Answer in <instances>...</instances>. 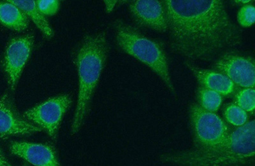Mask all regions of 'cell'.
<instances>
[{"mask_svg":"<svg viewBox=\"0 0 255 166\" xmlns=\"http://www.w3.org/2000/svg\"><path fill=\"white\" fill-rule=\"evenodd\" d=\"M255 127L253 120L229 133L215 147L163 155L161 160L174 166H245L255 156Z\"/></svg>","mask_w":255,"mask_h":166,"instance_id":"obj_2","label":"cell"},{"mask_svg":"<svg viewBox=\"0 0 255 166\" xmlns=\"http://www.w3.org/2000/svg\"><path fill=\"white\" fill-rule=\"evenodd\" d=\"M199 105L204 110L215 113L219 110L222 102V95L208 88L200 86L197 90Z\"/></svg>","mask_w":255,"mask_h":166,"instance_id":"obj_15","label":"cell"},{"mask_svg":"<svg viewBox=\"0 0 255 166\" xmlns=\"http://www.w3.org/2000/svg\"><path fill=\"white\" fill-rule=\"evenodd\" d=\"M0 166H12L4 156L1 149H0Z\"/></svg>","mask_w":255,"mask_h":166,"instance_id":"obj_20","label":"cell"},{"mask_svg":"<svg viewBox=\"0 0 255 166\" xmlns=\"http://www.w3.org/2000/svg\"><path fill=\"white\" fill-rule=\"evenodd\" d=\"M216 69L233 82L236 85L254 88L255 66L252 57L236 53L221 56L215 63Z\"/></svg>","mask_w":255,"mask_h":166,"instance_id":"obj_8","label":"cell"},{"mask_svg":"<svg viewBox=\"0 0 255 166\" xmlns=\"http://www.w3.org/2000/svg\"><path fill=\"white\" fill-rule=\"evenodd\" d=\"M40 131L39 127L20 117L8 93L0 97V137L29 135Z\"/></svg>","mask_w":255,"mask_h":166,"instance_id":"obj_10","label":"cell"},{"mask_svg":"<svg viewBox=\"0 0 255 166\" xmlns=\"http://www.w3.org/2000/svg\"><path fill=\"white\" fill-rule=\"evenodd\" d=\"M36 6L43 15H53L60 8V1L58 0H38Z\"/></svg>","mask_w":255,"mask_h":166,"instance_id":"obj_19","label":"cell"},{"mask_svg":"<svg viewBox=\"0 0 255 166\" xmlns=\"http://www.w3.org/2000/svg\"><path fill=\"white\" fill-rule=\"evenodd\" d=\"M186 64L203 87L215 91L221 95H231L236 90L235 84L224 74L215 70L200 69L188 63Z\"/></svg>","mask_w":255,"mask_h":166,"instance_id":"obj_12","label":"cell"},{"mask_svg":"<svg viewBox=\"0 0 255 166\" xmlns=\"http://www.w3.org/2000/svg\"><path fill=\"white\" fill-rule=\"evenodd\" d=\"M237 105L246 112H254L255 108V91L254 88H243L236 93Z\"/></svg>","mask_w":255,"mask_h":166,"instance_id":"obj_17","label":"cell"},{"mask_svg":"<svg viewBox=\"0 0 255 166\" xmlns=\"http://www.w3.org/2000/svg\"><path fill=\"white\" fill-rule=\"evenodd\" d=\"M236 2H238L239 3H243V4H248L250 3L251 1H250V0H248V1H236Z\"/></svg>","mask_w":255,"mask_h":166,"instance_id":"obj_22","label":"cell"},{"mask_svg":"<svg viewBox=\"0 0 255 166\" xmlns=\"http://www.w3.org/2000/svg\"><path fill=\"white\" fill-rule=\"evenodd\" d=\"M170 44L190 60H211L239 46L241 31L222 0H165Z\"/></svg>","mask_w":255,"mask_h":166,"instance_id":"obj_1","label":"cell"},{"mask_svg":"<svg viewBox=\"0 0 255 166\" xmlns=\"http://www.w3.org/2000/svg\"><path fill=\"white\" fill-rule=\"evenodd\" d=\"M33 35L20 36L8 42L4 52L3 67L11 89L14 90L30 56Z\"/></svg>","mask_w":255,"mask_h":166,"instance_id":"obj_7","label":"cell"},{"mask_svg":"<svg viewBox=\"0 0 255 166\" xmlns=\"http://www.w3.org/2000/svg\"><path fill=\"white\" fill-rule=\"evenodd\" d=\"M11 3L14 4L20 10L23 11L27 17L30 18L38 28L47 38H51L53 36L51 27L46 19L38 10L36 6V1H15L10 0Z\"/></svg>","mask_w":255,"mask_h":166,"instance_id":"obj_14","label":"cell"},{"mask_svg":"<svg viewBox=\"0 0 255 166\" xmlns=\"http://www.w3.org/2000/svg\"><path fill=\"white\" fill-rule=\"evenodd\" d=\"M0 22L4 26L17 31L28 28V17L10 1H0Z\"/></svg>","mask_w":255,"mask_h":166,"instance_id":"obj_13","label":"cell"},{"mask_svg":"<svg viewBox=\"0 0 255 166\" xmlns=\"http://www.w3.org/2000/svg\"><path fill=\"white\" fill-rule=\"evenodd\" d=\"M72 104L69 95H58L42 102L23 114V118L35 126L44 130L55 140L61 121Z\"/></svg>","mask_w":255,"mask_h":166,"instance_id":"obj_6","label":"cell"},{"mask_svg":"<svg viewBox=\"0 0 255 166\" xmlns=\"http://www.w3.org/2000/svg\"><path fill=\"white\" fill-rule=\"evenodd\" d=\"M239 24L243 28L251 27L255 23V8L253 4H245L240 8L238 13Z\"/></svg>","mask_w":255,"mask_h":166,"instance_id":"obj_18","label":"cell"},{"mask_svg":"<svg viewBox=\"0 0 255 166\" xmlns=\"http://www.w3.org/2000/svg\"><path fill=\"white\" fill-rule=\"evenodd\" d=\"M190 118L194 136L196 149H208L220 144L229 136L224 122L215 113L193 104L190 110Z\"/></svg>","mask_w":255,"mask_h":166,"instance_id":"obj_5","label":"cell"},{"mask_svg":"<svg viewBox=\"0 0 255 166\" xmlns=\"http://www.w3.org/2000/svg\"><path fill=\"white\" fill-rule=\"evenodd\" d=\"M114 29L120 48L147 66L160 77L168 89L174 92L167 57L162 46L124 20H116Z\"/></svg>","mask_w":255,"mask_h":166,"instance_id":"obj_4","label":"cell"},{"mask_svg":"<svg viewBox=\"0 0 255 166\" xmlns=\"http://www.w3.org/2000/svg\"><path fill=\"white\" fill-rule=\"evenodd\" d=\"M116 2L117 1H105V3H106L107 11L108 12H111L112 10H113L114 6H115Z\"/></svg>","mask_w":255,"mask_h":166,"instance_id":"obj_21","label":"cell"},{"mask_svg":"<svg viewBox=\"0 0 255 166\" xmlns=\"http://www.w3.org/2000/svg\"><path fill=\"white\" fill-rule=\"evenodd\" d=\"M132 17L139 26L165 33L168 27L162 1L158 0H133L128 2Z\"/></svg>","mask_w":255,"mask_h":166,"instance_id":"obj_9","label":"cell"},{"mask_svg":"<svg viewBox=\"0 0 255 166\" xmlns=\"http://www.w3.org/2000/svg\"><path fill=\"white\" fill-rule=\"evenodd\" d=\"M224 117L229 124L236 127H241L247 124L248 114L235 104H230L225 108Z\"/></svg>","mask_w":255,"mask_h":166,"instance_id":"obj_16","label":"cell"},{"mask_svg":"<svg viewBox=\"0 0 255 166\" xmlns=\"http://www.w3.org/2000/svg\"><path fill=\"white\" fill-rule=\"evenodd\" d=\"M109 51L106 33L87 35L84 37L76 57L79 77V92L71 133L79 131L88 112L91 101L103 71Z\"/></svg>","mask_w":255,"mask_h":166,"instance_id":"obj_3","label":"cell"},{"mask_svg":"<svg viewBox=\"0 0 255 166\" xmlns=\"http://www.w3.org/2000/svg\"><path fill=\"white\" fill-rule=\"evenodd\" d=\"M11 153L34 166H60L55 150L50 145L28 142H13Z\"/></svg>","mask_w":255,"mask_h":166,"instance_id":"obj_11","label":"cell"}]
</instances>
